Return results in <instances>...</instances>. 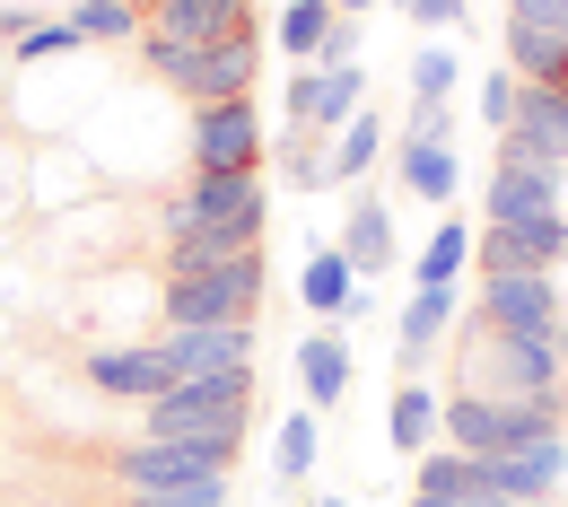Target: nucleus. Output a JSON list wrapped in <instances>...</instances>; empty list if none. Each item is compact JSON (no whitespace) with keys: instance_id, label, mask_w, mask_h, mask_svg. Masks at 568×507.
<instances>
[{"instance_id":"obj_1","label":"nucleus","mask_w":568,"mask_h":507,"mask_svg":"<svg viewBox=\"0 0 568 507\" xmlns=\"http://www.w3.org/2000/svg\"><path fill=\"white\" fill-rule=\"evenodd\" d=\"M568 376V342L560 333H498V324H464L455 351V394H490V403H542Z\"/></svg>"},{"instance_id":"obj_2","label":"nucleus","mask_w":568,"mask_h":507,"mask_svg":"<svg viewBox=\"0 0 568 507\" xmlns=\"http://www.w3.org/2000/svg\"><path fill=\"white\" fill-rule=\"evenodd\" d=\"M263 219H272V184H263V166H254V175L184 166V184H175V193H158V245L202 236V227H236V236H254V245H263Z\"/></svg>"},{"instance_id":"obj_3","label":"nucleus","mask_w":568,"mask_h":507,"mask_svg":"<svg viewBox=\"0 0 568 507\" xmlns=\"http://www.w3.org/2000/svg\"><path fill=\"white\" fill-rule=\"evenodd\" d=\"M132 53H141V71L158 79V88H175L184 105L254 97V71H263V36H236V44H166V36H141Z\"/></svg>"},{"instance_id":"obj_4","label":"nucleus","mask_w":568,"mask_h":507,"mask_svg":"<svg viewBox=\"0 0 568 507\" xmlns=\"http://www.w3.org/2000/svg\"><path fill=\"white\" fill-rule=\"evenodd\" d=\"M263 290H272L263 245L227 254L219 272H193V281H158V333H175V324H254Z\"/></svg>"},{"instance_id":"obj_5","label":"nucleus","mask_w":568,"mask_h":507,"mask_svg":"<svg viewBox=\"0 0 568 507\" xmlns=\"http://www.w3.org/2000/svg\"><path fill=\"white\" fill-rule=\"evenodd\" d=\"M245 420H254V367H236V376H184L158 403H141V437H236L245 446Z\"/></svg>"},{"instance_id":"obj_6","label":"nucleus","mask_w":568,"mask_h":507,"mask_svg":"<svg viewBox=\"0 0 568 507\" xmlns=\"http://www.w3.org/2000/svg\"><path fill=\"white\" fill-rule=\"evenodd\" d=\"M105 473L123 490H175V481H219L236 473V437H114Z\"/></svg>"},{"instance_id":"obj_7","label":"nucleus","mask_w":568,"mask_h":507,"mask_svg":"<svg viewBox=\"0 0 568 507\" xmlns=\"http://www.w3.org/2000/svg\"><path fill=\"white\" fill-rule=\"evenodd\" d=\"M184 158L193 166H227V175H254L263 166V105L254 97H219L184 114Z\"/></svg>"},{"instance_id":"obj_8","label":"nucleus","mask_w":568,"mask_h":507,"mask_svg":"<svg viewBox=\"0 0 568 507\" xmlns=\"http://www.w3.org/2000/svg\"><path fill=\"white\" fill-rule=\"evenodd\" d=\"M473 315L498 324V333H560V342H568V290H560V272H490L481 297H473Z\"/></svg>"},{"instance_id":"obj_9","label":"nucleus","mask_w":568,"mask_h":507,"mask_svg":"<svg viewBox=\"0 0 568 507\" xmlns=\"http://www.w3.org/2000/svg\"><path fill=\"white\" fill-rule=\"evenodd\" d=\"M551 211H568V175L498 149L490 175H481V227H516V219H551Z\"/></svg>"},{"instance_id":"obj_10","label":"nucleus","mask_w":568,"mask_h":507,"mask_svg":"<svg viewBox=\"0 0 568 507\" xmlns=\"http://www.w3.org/2000/svg\"><path fill=\"white\" fill-rule=\"evenodd\" d=\"M79 376H88L105 403H158V394L175 385V367H166V351H158V333H149V342H97V351L79 359Z\"/></svg>"},{"instance_id":"obj_11","label":"nucleus","mask_w":568,"mask_h":507,"mask_svg":"<svg viewBox=\"0 0 568 507\" xmlns=\"http://www.w3.org/2000/svg\"><path fill=\"white\" fill-rule=\"evenodd\" d=\"M473 263H481V281L490 272H560L568 263V211L516 219V227H481L473 236Z\"/></svg>"},{"instance_id":"obj_12","label":"nucleus","mask_w":568,"mask_h":507,"mask_svg":"<svg viewBox=\"0 0 568 507\" xmlns=\"http://www.w3.org/2000/svg\"><path fill=\"white\" fill-rule=\"evenodd\" d=\"M158 351L175 367V385L184 376H236V367H254V324H175V333H158Z\"/></svg>"},{"instance_id":"obj_13","label":"nucleus","mask_w":568,"mask_h":507,"mask_svg":"<svg viewBox=\"0 0 568 507\" xmlns=\"http://www.w3.org/2000/svg\"><path fill=\"white\" fill-rule=\"evenodd\" d=\"M498 149L525 158V166L568 175V97H560V88H525V97H516V123L498 132Z\"/></svg>"},{"instance_id":"obj_14","label":"nucleus","mask_w":568,"mask_h":507,"mask_svg":"<svg viewBox=\"0 0 568 507\" xmlns=\"http://www.w3.org/2000/svg\"><path fill=\"white\" fill-rule=\"evenodd\" d=\"M455 315H464V281L446 290V281H420V290L403 297V324H394V367L403 376H428V351L455 333Z\"/></svg>"},{"instance_id":"obj_15","label":"nucleus","mask_w":568,"mask_h":507,"mask_svg":"<svg viewBox=\"0 0 568 507\" xmlns=\"http://www.w3.org/2000/svg\"><path fill=\"white\" fill-rule=\"evenodd\" d=\"M141 36H166V44H236V36H254V0H149Z\"/></svg>"},{"instance_id":"obj_16","label":"nucleus","mask_w":568,"mask_h":507,"mask_svg":"<svg viewBox=\"0 0 568 507\" xmlns=\"http://www.w3.org/2000/svg\"><path fill=\"white\" fill-rule=\"evenodd\" d=\"M288 367H297V394H306V412H333V403L351 394V376H358V342L342 333V324H315V333L288 351Z\"/></svg>"},{"instance_id":"obj_17","label":"nucleus","mask_w":568,"mask_h":507,"mask_svg":"<svg viewBox=\"0 0 568 507\" xmlns=\"http://www.w3.org/2000/svg\"><path fill=\"white\" fill-rule=\"evenodd\" d=\"M490 464V499H551L568 481V429L534 437V446H507V455H481Z\"/></svg>"},{"instance_id":"obj_18","label":"nucleus","mask_w":568,"mask_h":507,"mask_svg":"<svg viewBox=\"0 0 568 507\" xmlns=\"http://www.w3.org/2000/svg\"><path fill=\"white\" fill-rule=\"evenodd\" d=\"M297 297H306V315H315V324H351V315H367V281L351 272V254H342V245H315V254H306Z\"/></svg>"},{"instance_id":"obj_19","label":"nucleus","mask_w":568,"mask_h":507,"mask_svg":"<svg viewBox=\"0 0 568 507\" xmlns=\"http://www.w3.org/2000/svg\"><path fill=\"white\" fill-rule=\"evenodd\" d=\"M342 254H351V272H358V281H385V272L403 263V245H394V211H385V193H367V184H358L351 219H342Z\"/></svg>"},{"instance_id":"obj_20","label":"nucleus","mask_w":568,"mask_h":507,"mask_svg":"<svg viewBox=\"0 0 568 507\" xmlns=\"http://www.w3.org/2000/svg\"><path fill=\"white\" fill-rule=\"evenodd\" d=\"M394 184H403L412 202H428V211H446V202L464 193V158H455V141H403V149H394Z\"/></svg>"},{"instance_id":"obj_21","label":"nucleus","mask_w":568,"mask_h":507,"mask_svg":"<svg viewBox=\"0 0 568 507\" xmlns=\"http://www.w3.org/2000/svg\"><path fill=\"white\" fill-rule=\"evenodd\" d=\"M437 420H446V394H428V376H403L394 403H385V446L420 464L428 446H437Z\"/></svg>"},{"instance_id":"obj_22","label":"nucleus","mask_w":568,"mask_h":507,"mask_svg":"<svg viewBox=\"0 0 568 507\" xmlns=\"http://www.w3.org/2000/svg\"><path fill=\"white\" fill-rule=\"evenodd\" d=\"M412 499H490V464L437 437L420 464H412Z\"/></svg>"},{"instance_id":"obj_23","label":"nucleus","mask_w":568,"mask_h":507,"mask_svg":"<svg viewBox=\"0 0 568 507\" xmlns=\"http://www.w3.org/2000/svg\"><path fill=\"white\" fill-rule=\"evenodd\" d=\"M376 158H385V114L367 105L358 123H342V132H333V149H324V184H351V193H358Z\"/></svg>"},{"instance_id":"obj_24","label":"nucleus","mask_w":568,"mask_h":507,"mask_svg":"<svg viewBox=\"0 0 568 507\" xmlns=\"http://www.w3.org/2000/svg\"><path fill=\"white\" fill-rule=\"evenodd\" d=\"M473 236H481V219H464V211H437V227H428V245H420V272L412 281H464L473 272Z\"/></svg>"},{"instance_id":"obj_25","label":"nucleus","mask_w":568,"mask_h":507,"mask_svg":"<svg viewBox=\"0 0 568 507\" xmlns=\"http://www.w3.org/2000/svg\"><path fill=\"white\" fill-rule=\"evenodd\" d=\"M367 114V62H342V71H315V114H306V132H342Z\"/></svg>"},{"instance_id":"obj_26","label":"nucleus","mask_w":568,"mask_h":507,"mask_svg":"<svg viewBox=\"0 0 568 507\" xmlns=\"http://www.w3.org/2000/svg\"><path fill=\"white\" fill-rule=\"evenodd\" d=\"M88 44H141V27H149V0H71L62 9Z\"/></svg>"},{"instance_id":"obj_27","label":"nucleus","mask_w":568,"mask_h":507,"mask_svg":"<svg viewBox=\"0 0 568 507\" xmlns=\"http://www.w3.org/2000/svg\"><path fill=\"white\" fill-rule=\"evenodd\" d=\"M333 18H342V9H333V0H288L281 18H272V44H281L288 62H297V71H306V62H315V53H324V27H333Z\"/></svg>"},{"instance_id":"obj_28","label":"nucleus","mask_w":568,"mask_h":507,"mask_svg":"<svg viewBox=\"0 0 568 507\" xmlns=\"http://www.w3.org/2000/svg\"><path fill=\"white\" fill-rule=\"evenodd\" d=\"M315 455H324V429H315V412H288L281 437H272V473H281V490H297V481L315 473Z\"/></svg>"},{"instance_id":"obj_29","label":"nucleus","mask_w":568,"mask_h":507,"mask_svg":"<svg viewBox=\"0 0 568 507\" xmlns=\"http://www.w3.org/2000/svg\"><path fill=\"white\" fill-rule=\"evenodd\" d=\"M62 53H88V36H79L71 18H44V27H27L18 44H9V71H44V62H62Z\"/></svg>"},{"instance_id":"obj_30","label":"nucleus","mask_w":568,"mask_h":507,"mask_svg":"<svg viewBox=\"0 0 568 507\" xmlns=\"http://www.w3.org/2000/svg\"><path fill=\"white\" fill-rule=\"evenodd\" d=\"M455 79H464V62H455V44H446V36H420V53H412V97H437V105H446V97H455Z\"/></svg>"},{"instance_id":"obj_31","label":"nucleus","mask_w":568,"mask_h":507,"mask_svg":"<svg viewBox=\"0 0 568 507\" xmlns=\"http://www.w3.org/2000/svg\"><path fill=\"white\" fill-rule=\"evenodd\" d=\"M114 507H236V490L219 473V481H175V490H123Z\"/></svg>"},{"instance_id":"obj_32","label":"nucleus","mask_w":568,"mask_h":507,"mask_svg":"<svg viewBox=\"0 0 568 507\" xmlns=\"http://www.w3.org/2000/svg\"><path fill=\"white\" fill-rule=\"evenodd\" d=\"M516 97H525V79L507 71V62H498V71L481 79V97H473V114H481L490 132H507V123H516Z\"/></svg>"},{"instance_id":"obj_33","label":"nucleus","mask_w":568,"mask_h":507,"mask_svg":"<svg viewBox=\"0 0 568 507\" xmlns=\"http://www.w3.org/2000/svg\"><path fill=\"white\" fill-rule=\"evenodd\" d=\"M358 53H367V18H333V27H324L315 71H342V62H358Z\"/></svg>"},{"instance_id":"obj_34","label":"nucleus","mask_w":568,"mask_h":507,"mask_svg":"<svg viewBox=\"0 0 568 507\" xmlns=\"http://www.w3.org/2000/svg\"><path fill=\"white\" fill-rule=\"evenodd\" d=\"M403 141H455V97H446V105H437V97H412V114H403Z\"/></svg>"},{"instance_id":"obj_35","label":"nucleus","mask_w":568,"mask_h":507,"mask_svg":"<svg viewBox=\"0 0 568 507\" xmlns=\"http://www.w3.org/2000/svg\"><path fill=\"white\" fill-rule=\"evenodd\" d=\"M464 9H473V0H412L403 18H420V36H455V27H464Z\"/></svg>"},{"instance_id":"obj_36","label":"nucleus","mask_w":568,"mask_h":507,"mask_svg":"<svg viewBox=\"0 0 568 507\" xmlns=\"http://www.w3.org/2000/svg\"><path fill=\"white\" fill-rule=\"evenodd\" d=\"M507 18H525L542 36H568V0H507Z\"/></svg>"},{"instance_id":"obj_37","label":"nucleus","mask_w":568,"mask_h":507,"mask_svg":"<svg viewBox=\"0 0 568 507\" xmlns=\"http://www.w3.org/2000/svg\"><path fill=\"white\" fill-rule=\"evenodd\" d=\"M412 507H498V499H412Z\"/></svg>"},{"instance_id":"obj_38","label":"nucleus","mask_w":568,"mask_h":507,"mask_svg":"<svg viewBox=\"0 0 568 507\" xmlns=\"http://www.w3.org/2000/svg\"><path fill=\"white\" fill-rule=\"evenodd\" d=\"M333 9H342V18H367V9H376V0H333Z\"/></svg>"},{"instance_id":"obj_39","label":"nucleus","mask_w":568,"mask_h":507,"mask_svg":"<svg viewBox=\"0 0 568 507\" xmlns=\"http://www.w3.org/2000/svg\"><path fill=\"white\" fill-rule=\"evenodd\" d=\"M498 507H560V499H498Z\"/></svg>"},{"instance_id":"obj_40","label":"nucleus","mask_w":568,"mask_h":507,"mask_svg":"<svg viewBox=\"0 0 568 507\" xmlns=\"http://www.w3.org/2000/svg\"><path fill=\"white\" fill-rule=\"evenodd\" d=\"M551 88H560V97H568V53H560V79H551Z\"/></svg>"},{"instance_id":"obj_41","label":"nucleus","mask_w":568,"mask_h":507,"mask_svg":"<svg viewBox=\"0 0 568 507\" xmlns=\"http://www.w3.org/2000/svg\"><path fill=\"white\" fill-rule=\"evenodd\" d=\"M560 420H568V376H560Z\"/></svg>"},{"instance_id":"obj_42","label":"nucleus","mask_w":568,"mask_h":507,"mask_svg":"<svg viewBox=\"0 0 568 507\" xmlns=\"http://www.w3.org/2000/svg\"><path fill=\"white\" fill-rule=\"evenodd\" d=\"M315 507H351V499H315Z\"/></svg>"},{"instance_id":"obj_43","label":"nucleus","mask_w":568,"mask_h":507,"mask_svg":"<svg viewBox=\"0 0 568 507\" xmlns=\"http://www.w3.org/2000/svg\"><path fill=\"white\" fill-rule=\"evenodd\" d=\"M385 9H412V0H385Z\"/></svg>"},{"instance_id":"obj_44","label":"nucleus","mask_w":568,"mask_h":507,"mask_svg":"<svg viewBox=\"0 0 568 507\" xmlns=\"http://www.w3.org/2000/svg\"><path fill=\"white\" fill-rule=\"evenodd\" d=\"M306 507H315V499H306Z\"/></svg>"}]
</instances>
